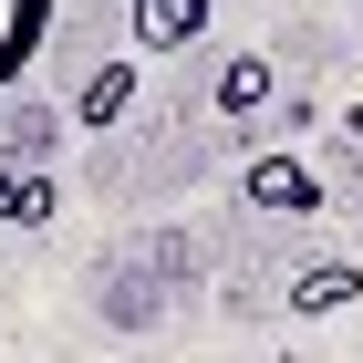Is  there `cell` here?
Segmentation results:
<instances>
[{
	"label": "cell",
	"mask_w": 363,
	"mask_h": 363,
	"mask_svg": "<svg viewBox=\"0 0 363 363\" xmlns=\"http://www.w3.org/2000/svg\"><path fill=\"white\" fill-rule=\"evenodd\" d=\"M239 187H250V208H270V218H311V208H322V177H311L301 156H250Z\"/></svg>",
	"instance_id": "cell-1"
},
{
	"label": "cell",
	"mask_w": 363,
	"mask_h": 363,
	"mask_svg": "<svg viewBox=\"0 0 363 363\" xmlns=\"http://www.w3.org/2000/svg\"><path fill=\"white\" fill-rule=\"evenodd\" d=\"M42 31H52V0H0V94L42 62Z\"/></svg>",
	"instance_id": "cell-2"
},
{
	"label": "cell",
	"mask_w": 363,
	"mask_h": 363,
	"mask_svg": "<svg viewBox=\"0 0 363 363\" xmlns=\"http://www.w3.org/2000/svg\"><path fill=\"white\" fill-rule=\"evenodd\" d=\"M208 31V0H135V42L145 52H187Z\"/></svg>",
	"instance_id": "cell-3"
},
{
	"label": "cell",
	"mask_w": 363,
	"mask_h": 363,
	"mask_svg": "<svg viewBox=\"0 0 363 363\" xmlns=\"http://www.w3.org/2000/svg\"><path fill=\"white\" fill-rule=\"evenodd\" d=\"M42 218H52V177L0 167V228H42Z\"/></svg>",
	"instance_id": "cell-4"
},
{
	"label": "cell",
	"mask_w": 363,
	"mask_h": 363,
	"mask_svg": "<svg viewBox=\"0 0 363 363\" xmlns=\"http://www.w3.org/2000/svg\"><path fill=\"white\" fill-rule=\"evenodd\" d=\"M353 291H363V270H353V259H322V270H301V280H291V311H342Z\"/></svg>",
	"instance_id": "cell-5"
},
{
	"label": "cell",
	"mask_w": 363,
	"mask_h": 363,
	"mask_svg": "<svg viewBox=\"0 0 363 363\" xmlns=\"http://www.w3.org/2000/svg\"><path fill=\"white\" fill-rule=\"evenodd\" d=\"M259 104H270V62H259V52H228L218 62V114H259Z\"/></svg>",
	"instance_id": "cell-6"
},
{
	"label": "cell",
	"mask_w": 363,
	"mask_h": 363,
	"mask_svg": "<svg viewBox=\"0 0 363 363\" xmlns=\"http://www.w3.org/2000/svg\"><path fill=\"white\" fill-rule=\"evenodd\" d=\"M125 104H135V62H94V84H84V125H114Z\"/></svg>",
	"instance_id": "cell-7"
}]
</instances>
